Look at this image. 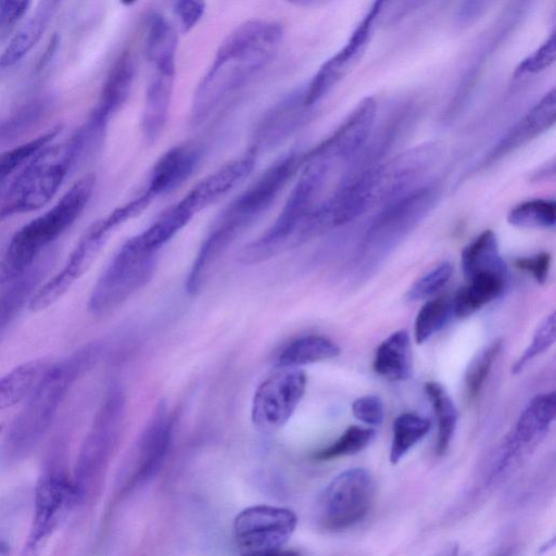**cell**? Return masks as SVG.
I'll list each match as a JSON object with an SVG mask.
<instances>
[{"label":"cell","instance_id":"5","mask_svg":"<svg viewBox=\"0 0 556 556\" xmlns=\"http://www.w3.org/2000/svg\"><path fill=\"white\" fill-rule=\"evenodd\" d=\"M96 184L92 173L78 179L47 212L20 228L0 258V286L29 268L83 213Z\"/></svg>","mask_w":556,"mask_h":556},{"label":"cell","instance_id":"37","mask_svg":"<svg viewBox=\"0 0 556 556\" xmlns=\"http://www.w3.org/2000/svg\"><path fill=\"white\" fill-rule=\"evenodd\" d=\"M507 222L518 228L553 229L556 224V202L552 199H532L514 206Z\"/></svg>","mask_w":556,"mask_h":556},{"label":"cell","instance_id":"51","mask_svg":"<svg viewBox=\"0 0 556 556\" xmlns=\"http://www.w3.org/2000/svg\"><path fill=\"white\" fill-rule=\"evenodd\" d=\"M137 0H121V2L125 5H131L132 3H135Z\"/></svg>","mask_w":556,"mask_h":556},{"label":"cell","instance_id":"44","mask_svg":"<svg viewBox=\"0 0 556 556\" xmlns=\"http://www.w3.org/2000/svg\"><path fill=\"white\" fill-rule=\"evenodd\" d=\"M43 144L45 139L38 136L0 153V193L8 177L25 164Z\"/></svg>","mask_w":556,"mask_h":556},{"label":"cell","instance_id":"18","mask_svg":"<svg viewBox=\"0 0 556 556\" xmlns=\"http://www.w3.org/2000/svg\"><path fill=\"white\" fill-rule=\"evenodd\" d=\"M439 155L435 143H424L378 164L375 203L383 206L420 187Z\"/></svg>","mask_w":556,"mask_h":556},{"label":"cell","instance_id":"1","mask_svg":"<svg viewBox=\"0 0 556 556\" xmlns=\"http://www.w3.org/2000/svg\"><path fill=\"white\" fill-rule=\"evenodd\" d=\"M282 36L281 25L268 20H251L231 30L194 90L190 125L201 126L228 105L271 61Z\"/></svg>","mask_w":556,"mask_h":556},{"label":"cell","instance_id":"46","mask_svg":"<svg viewBox=\"0 0 556 556\" xmlns=\"http://www.w3.org/2000/svg\"><path fill=\"white\" fill-rule=\"evenodd\" d=\"M173 12L184 31L192 29L205 10V0H172Z\"/></svg>","mask_w":556,"mask_h":556},{"label":"cell","instance_id":"33","mask_svg":"<svg viewBox=\"0 0 556 556\" xmlns=\"http://www.w3.org/2000/svg\"><path fill=\"white\" fill-rule=\"evenodd\" d=\"M460 265L465 278L484 271L507 273L496 236L490 229L482 231L464 248Z\"/></svg>","mask_w":556,"mask_h":556},{"label":"cell","instance_id":"25","mask_svg":"<svg viewBox=\"0 0 556 556\" xmlns=\"http://www.w3.org/2000/svg\"><path fill=\"white\" fill-rule=\"evenodd\" d=\"M534 0H510L494 24L486 30L482 42L477 48V56L470 63L465 77L459 85L455 101L462 103L475 85L481 67L489 56L520 24L532 7Z\"/></svg>","mask_w":556,"mask_h":556},{"label":"cell","instance_id":"9","mask_svg":"<svg viewBox=\"0 0 556 556\" xmlns=\"http://www.w3.org/2000/svg\"><path fill=\"white\" fill-rule=\"evenodd\" d=\"M146 208L144 201L136 195L92 223L68 255L62 269L35 291L28 303L29 309L43 311L62 298L89 269L113 232Z\"/></svg>","mask_w":556,"mask_h":556},{"label":"cell","instance_id":"2","mask_svg":"<svg viewBox=\"0 0 556 556\" xmlns=\"http://www.w3.org/2000/svg\"><path fill=\"white\" fill-rule=\"evenodd\" d=\"M305 161L301 151L281 156L222 211L191 264L185 285L188 294L202 290L225 253L271 207Z\"/></svg>","mask_w":556,"mask_h":556},{"label":"cell","instance_id":"22","mask_svg":"<svg viewBox=\"0 0 556 556\" xmlns=\"http://www.w3.org/2000/svg\"><path fill=\"white\" fill-rule=\"evenodd\" d=\"M555 392L534 396L520 414L513 434L505 443L501 456L493 469V476L501 473L510 465L519 451L544 434L555 419Z\"/></svg>","mask_w":556,"mask_h":556},{"label":"cell","instance_id":"39","mask_svg":"<svg viewBox=\"0 0 556 556\" xmlns=\"http://www.w3.org/2000/svg\"><path fill=\"white\" fill-rule=\"evenodd\" d=\"M375 437L376 431L371 428L351 426L332 444L317 451L314 458L329 460L356 454L367 447L375 440Z\"/></svg>","mask_w":556,"mask_h":556},{"label":"cell","instance_id":"35","mask_svg":"<svg viewBox=\"0 0 556 556\" xmlns=\"http://www.w3.org/2000/svg\"><path fill=\"white\" fill-rule=\"evenodd\" d=\"M431 429V421L415 413H403L393 424L390 462L397 464Z\"/></svg>","mask_w":556,"mask_h":556},{"label":"cell","instance_id":"28","mask_svg":"<svg viewBox=\"0 0 556 556\" xmlns=\"http://www.w3.org/2000/svg\"><path fill=\"white\" fill-rule=\"evenodd\" d=\"M62 0H40L33 15L17 30L0 55V67L18 63L41 39Z\"/></svg>","mask_w":556,"mask_h":556},{"label":"cell","instance_id":"21","mask_svg":"<svg viewBox=\"0 0 556 556\" xmlns=\"http://www.w3.org/2000/svg\"><path fill=\"white\" fill-rule=\"evenodd\" d=\"M258 154L252 149L237 156L199 180L181 200L197 215L228 194L253 170Z\"/></svg>","mask_w":556,"mask_h":556},{"label":"cell","instance_id":"41","mask_svg":"<svg viewBox=\"0 0 556 556\" xmlns=\"http://www.w3.org/2000/svg\"><path fill=\"white\" fill-rule=\"evenodd\" d=\"M453 274V266L448 262H442L419 277L406 291V300L416 302L428 300L438 295L447 285Z\"/></svg>","mask_w":556,"mask_h":556},{"label":"cell","instance_id":"24","mask_svg":"<svg viewBox=\"0 0 556 556\" xmlns=\"http://www.w3.org/2000/svg\"><path fill=\"white\" fill-rule=\"evenodd\" d=\"M555 119L556 90L552 88L502 136L483 163H494L533 140L549 129Z\"/></svg>","mask_w":556,"mask_h":556},{"label":"cell","instance_id":"12","mask_svg":"<svg viewBox=\"0 0 556 556\" xmlns=\"http://www.w3.org/2000/svg\"><path fill=\"white\" fill-rule=\"evenodd\" d=\"M78 505L73 477L58 466L43 470L35 486L33 518L24 553H36L45 545Z\"/></svg>","mask_w":556,"mask_h":556},{"label":"cell","instance_id":"27","mask_svg":"<svg viewBox=\"0 0 556 556\" xmlns=\"http://www.w3.org/2000/svg\"><path fill=\"white\" fill-rule=\"evenodd\" d=\"M507 273L484 271L466 278L452 299L453 315L468 317L497 299L505 290Z\"/></svg>","mask_w":556,"mask_h":556},{"label":"cell","instance_id":"47","mask_svg":"<svg viewBox=\"0 0 556 556\" xmlns=\"http://www.w3.org/2000/svg\"><path fill=\"white\" fill-rule=\"evenodd\" d=\"M552 256L548 252H539L515 260V266L530 275L536 282L543 283L548 278Z\"/></svg>","mask_w":556,"mask_h":556},{"label":"cell","instance_id":"48","mask_svg":"<svg viewBox=\"0 0 556 556\" xmlns=\"http://www.w3.org/2000/svg\"><path fill=\"white\" fill-rule=\"evenodd\" d=\"M496 0H463L456 15L455 23L458 27H468L476 23Z\"/></svg>","mask_w":556,"mask_h":556},{"label":"cell","instance_id":"14","mask_svg":"<svg viewBox=\"0 0 556 556\" xmlns=\"http://www.w3.org/2000/svg\"><path fill=\"white\" fill-rule=\"evenodd\" d=\"M296 525L298 517L289 508L254 505L236 516L232 525L233 539L242 554H275L289 541Z\"/></svg>","mask_w":556,"mask_h":556},{"label":"cell","instance_id":"31","mask_svg":"<svg viewBox=\"0 0 556 556\" xmlns=\"http://www.w3.org/2000/svg\"><path fill=\"white\" fill-rule=\"evenodd\" d=\"M51 364L48 358H36L0 377V412L22 403Z\"/></svg>","mask_w":556,"mask_h":556},{"label":"cell","instance_id":"32","mask_svg":"<svg viewBox=\"0 0 556 556\" xmlns=\"http://www.w3.org/2000/svg\"><path fill=\"white\" fill-rule=\"evenodd\" d=\"M340 348L327 337L307 334L288 343L277 356V367L296 368L336 357Z\"/></svg>","mask_w":556,"mask_h":556},{"label":"cell","instance_id":"19","mask_svg":"<svg viewBox=\"0 0 556 556\" xmlns=\"http://www.w3.org/2000/svg\"><path fill=\"white\" fill-rule=\"evenodd\" d=\"M313 109L305 101V86L289 92L260 118L249 148L260 154L282 144L309 121Z\"/></svg>","mask_w":556,"mask_h":556},{"label":"cell","instance_id":"30","mask_svg":"<svg viewBox=\"0 0 556 556\" xmlns=\"http://www.w3.org/2000/svg\"><path fill=\"white\" fill-rule=\"evenodd\" d=\"M374 370L390 381L407 380L413 374V351L409 334L397 330L378 346Z\"/></svg>","mask_w":556,"mask_h":556},{"label":"cell","instance_id":"23","mask_svg":"<svg viewBox=\"0 0 556 556\" xmlns=\"http://www.w3.org/2000/svg\"><path fill=\"white\" fill-rule=\"evenodd\" d=\"M201 159L202 149L194 142L172 147L154 163L142 190L153 200L170 193L192 176Z\"/></svg>","mask_w":556,"mask_h":556},{"label":"cell","instance_id":"17","mask_svg":"<svg viewBox=\"0 0 556 556\" xmlns=\"http://www.w3.org/2000/svg\"><path fill=\"white\" fill-rule=\"evenodd\" d=\"M172 426L167 406L160 402L136 443L124 478V492L144 485L157 475L168 452Z\"/></svg>","mask_w":556,"mask_h":556},{"label":"cell","instance_id":"38","mask_svg":"<svg viewBox=\"0 0 556 556\" xmlns=\"http://www.w3.org/2000/svg\"><path fill=\"white\" fill-rule=\"evenodd\" d=\"M49 106L48 99L39 98L18 108L0 122V143L10 142L30 129L46 115Z\"/></svg>","mask_w":556,"mask_h":556},{"label":"cell","instance_id":"40","mask_svg":"<svg viewBox=\"0 0 556 556\" xmlns=\"http://www.w3.org/2000/svg\"><path fill=\"white\" fill-rule=\"evenodd\" d=\"M501 348L502 341L494 340L483 348L469 363L465 375L468 399L475 400L479 395Z\"/></svg>","mask_w":556,"mask_h":556},{"label":"cell","instance_id":"13","mask_svg":"<svg viewBox=\"0 0 556 556\" xmlns=\"http://www.w3.org/2000/svg\"><path fill=\"white\" fill-rule=\"evenodd\" d=\"M374 482L363 468L336 476L320 493L315 509L317 523L327 531H340L362 521L374 500Z\"/></svg>","mask_w":556,"mask_h":556},{"label":"cell","instance_id":"36","mask_svg":"<svg viewBox=\"0 0 556 556\" xmlns=\"http://www.w3.org/2000/svg\"><path fill=\"white\" fill-rule=\"evenodd\" d=\"M453 314L452 298L435 295L428 299L418 311L414 323V336L418 344L441 330Z\"/></svg>","mask_w":556,"mask_h":556},{"label":"cell","instance_id":"52","mask_svg":"<svg viewBox=\"0 0 556 556\" xmlns=\"http://www.w3.org/2000/svg\"><path fill=\"white\" fill-rule=\"evenodd\" d=\"M3 429H4V424L1 422L0 424V433L3 431Z\"/></svg>","mask_w":556,"mask_h":556},{"label":"cell","instance_id":"15","mask_svg":"<svg viewBox=\"0 0 556 556\" xmlns=\"http://www.w3.org/2000/svg\"><path fill=\"white\" fill-rule=\"evenodd\" d=\"M255 390L251 418L255 427L270 432L281 428L292 416L306 388V375L298 368H281Z\"/></svg>","mask_w":556,"mask_h":556},{"label":"cell","instance_id":"3","mask_svg":"<svg viewBox=\"0 0 556 556\" xmlns=\"http://www.w3.org/2000/svg\"><path fill=\"white\" fill-rule=\"evenodd\" d=\"M99 343L88 344L52 363L12 420L2 442V456L9 463L27 458L51 429L76 381L97 361Z\"/></svg>","mask_w":556,"mask_h":556},{"label":"cell","instance_id":"4","mask_svg":"<svg viewBox=\"0 0 556 556\" xmlns=\"http://www.w3.org/2000/svg\"><path fill=\"white\" fill-rule=\"evenodd\" d=\"M336 162L321 153L306 152V161L279 215L270 227L241 251L243 263L264 262L287 249L298 247V236L304 223L323 200Z\"/></svg>","mask_w":556,"mask_h":556},{"label":"cell","instance_id":"43","mask_svg":"<svg viewBox=\"0 0 556 556\" xmlns=\"http://www.w3.org/2000/svg\"><path fill=\"white\" fill-rule=\"evenodd\" d=\"M556 60V31L546 38V40L527 58L517 65L514 72L515 78H521L528 75H535L549 68Z\"/></svg>","mask_w":556,"mask_h":556},{"label":"cell","instance_id":"8","mask_svg":"<svg viewBox=\"0 0 556 556\" xmlns=\"http://www.w3.org/2000/svg\"><path fill=\"white\" fill-rule=\"evenodd\" d=\"M439 195L425 185L383 205L367 229L355 267L366 275L375 269L432 208Z\"/></svg>","mask_w":556,"mask_h":556},{"label":"cell","instance_id":"34","mask_svg":"<svg viewBox=\"0 0 556 556\" xmlns=\"http://www.w3.org/2000/svg\"><path fill=\"white\" fill-rule=\"evenodd\" d=\"M425 392L435 413L438 424L437 453L442 455L446 452L453 439L458 412L452 397L439 382L428 381L425 384Z\"/></svg>","mask_w":556,"mask_h":556},{"label":"cell","instance_id":"11","mask_svg":"<svg viewBox=\"0 0 556 556\" xmlns=\"http://www.w3.org/2000/svg\"><path fill=\"white\" fill-rule=\"evenodd\" d=\"M124 405L122 391L112 389L83 441L72 476L79 505L89 501L102 484L121 435Z\"/></svg>","mask_w":556,"mask_h":556},{"label":"cell","instance_id":"26","mask_svg":"<svg viewBox=\"0 0 556 556\" xmlns=\"http://www.w3.org/2000/svg\"><path fill=\"white\" fill-rule=\"evenodd\" d=\"M53 260V252L48 253L45 257L42 253L29 268L2 285L3 288L0 291V337L16 318L26 302L29 303L40 281L50 269Z\"/></svg>","mask_w":556,"mask_h":556},{"label":"cell","instance_id":"16","mask_svg":"<svg viewBox=\"0 0 556 556\" xmlns=\"http://www.w3.org/2000/svg\"><path fill=\"white\" fill-rule=\"evenodd\" d=\"M390 0H374L345 45L329 58L305 86V100L311 106L320 102L355 66L364 54L374 25Z\"/></svg>","mask_w":556,"mask_h":556},{"label":"cell","instance_id":"29","mask_svg":"<svg viewBox=\"0 0 556 556\" xmlns=\"http://www.w3.org/2000/svg\"><path fill=\"white\" fill-rule=\"evenodd\" d=\"M134 79L135 61L132 53L129 50H124L109 71L98 103L92 111L110 121L128 99Z\"/></svg>","mask_w":556,"mask_h":556},{"label":"cell","instance_id":"50","mask_svg":"<svg viewBox=\"0 0 556 556\" xmlns=\"http://www.w3.org/2000/svg\"><path fill=\"white\" fill-rule=\"evenodd\" d=\"M8 0H0V29L5 26Z\"/></svg>","mask_w":556,"mask_h":556},{"label":"cell","instance_id":"45","mask_svg":"<svg viewBox=\"0 0 556 556\" xmlns=\"http://www.w3.org/2000/svg\"><path fill=\"white\" fill-rule=\"evenodd\" d=\"M352 413L363 424L379 426L384 418V407L381 399L368 394L356 399L352 404Z\"/></svg>","mask_w":556,"mask_h":556},{"label":"cell","instance_id":"20","mask_svg":"<svg viewBox=\"0 0 556 556\" xmlns=\"http://www.w3.org/2000/svg\"><path fill=\"white\" fill-rule=\"evenodd\" d=\"M376 113L375 98H364L333 134L315 147L313 151L326 154L334 162L352 161L368 143Z\"/></svg>","mask_w":556,"mask_h":556},{"label":"cell","instance_id":"49","mask_svg":"<svg viewBox=\"0 0 556 556\" xmlns=\"http://www.w3.org/2000/svg\"><path fill=\"white\" fill-rule=\"evenodd\" d=\"M292 4L299 5V7H312L325 3L329 0H287Z\"/></svg>","mask_w":556,"mask_h":556},{"label":"cell","instance_id":"42","mask_svg":"<svg viewBox=\"0 0 556 556\" xmlns=\"http://www.w3.org/2000/svg\"><path fill=\"white\" fill-rule=\"evenodd\" d=\"M555 313L547 315L535 330L531 343L511 366L513 374H519L529 362L545 352L555 342Z\"/></svg>","mask_w":556,"mask_h":556},{"label":"cell","instance_id":"7","mask_svg":"<svg viewBox=\"0 0 556 556\" xmlns=\"http://www.w3.org/2000/svg\"><path fill=\"white\" fill-rule=\"evenodd\" d=\"M177 35L170 23L154 14L146 37L149 63L141 131L146 142L153 143L161 136L170 108L176 72Z\"/></svg>","mask_w":556,"mask_h":556},{"label":"cell","instance_id":"6","mask_svg":"<svg viewBox=\"0 0 556 556\" xmlns=\"http://www.w3.org/2000/svg\"><path fill=\"white\" fill-rule=\"evenodd\" d=\"M75 166L77 161L70 138L46 144L26 162L3 193L0 220L45 206Z\"/></svg>","mask_w":556,"mask_h":556},{"label":"cell","instance_id":"10","mask_svg":"<svg viewBox=\"0 0 556 556\" xmlns=\"http://www.w3.org/2000/svg\"><path fill=\"white\" fill-rule=\"evenodd\" d=\"M160 250L146 244L139 235L126 240L96 281L88 309L94 316L106 315L152 279L159 262Z\"/></svg>","mask_w":556,"mask_h":556}]
</instances>
